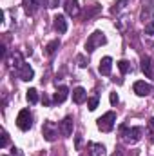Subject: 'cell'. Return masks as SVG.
Returning a JSON list of instances; mask_svg holds the SVG:
<instances>
[{"label": "cell", "mask_w": 154, "mask_h": 156, "mask_svg": "<svg viewBox=\"0 0 154 156\" xmlns=\"http://www.w3.org/2000/svg\"><path fill=\"white\" fill-rule=\"evenodd\" d=\"M76 62H78V66H80V67H85V66L89 64V62L85 60V56H83V55H78V56H76Z\"/></svg>", "instance_id": "83f0119b"}, {"label": "cell", "mask_w": 154, "mask_h": 156, "mask_svg": "<svg viewBox=\"0 0 154 156\" xmlns=\"http://www.w3.org/2000/svg\"><path fill=\"white\" fill-rule=\"evenodd\" d=\"M26 98H27V102L29 104H37L38 102V91L37 89H27V94H26Z\"/></svg>", "instance_id": "ffe728a7"}, {"label": "cell", "mask_w": 154, "mask_h": 156, "mask_svg": "<svg viewBox=\"0 0 154 156\" xmlns=\"http://www.w3.org/2000/svg\"><path fill=\"white\" fill-rule=\"evenodd\" d=\"M85 100H87V91L83 87H76L73 91V102L75 104H83Z\"/></svg>", "instance_id": "9a60e30c"}, {"label": "cell", "mask_w": 154, "mask_h": 156, "mask_svg": "<svg viewBox=\"0 0 154 156\" xmlns=\"http://www.w3.org/2000/svg\"><path fill=\"white\" fill-rule=\"evenodd\" d=\"M152 64H154V62H152Z\"/></svg>", "instance_id": "8d00e7d4"}, {"label": "cell", "mask_w": 154, "mask_h": 156, "mask_svg": "<svg viewBox=\"0 0 154 156\" xmlns=\"http://www.w3.org/2000/svg\"><path fill=\"white\" fill-rule=\"evenodd\" d=\"M24 9H26L27 15H35L37 9H38V2H35V0H24Z\"/></svg>", "instance_id": "2e32d148"}, {"label": "cell", "mask_w": 154, "mask_h": 156, "mask_svg": "<svg viewBox=\"0 0 154 156\" xmlns=\"http://www.w3.org/2000/svg\"><path fill=\"white\" fill-rule=\"evenodd\" d=\"M42 102H44V104H45V105H49V104H51V100H49V98H47V96H45V94H44V98H42Z\"/></svg>", "instance_id": "1f68e13d"}, {"label": "cell", "mask_w": 154, "mask_h": 156, "mask_svg": "<svg viewBox=\"0 0 154 156\" xmlns=\"http://www.w3.org/2000/svg\"><path fill=\"white\" fill-rule=\"evenodd\" d=\"M118 100H120V98H118V94H116V93H111V104L116 105V104H118Z\"/></svg>", "instance_id": "f546056e"}, {"label": "cell", "mask_w": 154, "mask_h": 156, "mask_svg": "<svg viewBox=\"0 0 154 156\" xmlns=\"http://www.w3.org/2000/svg\"><path fill=\"white\" fill-rule=\"evenodd\" d=\"M80 145H82V138L76 136V149H80Z\"/></svg>", "instance_id": "d6a6232c"}, {"label": "cell", "mask_w": 154, "mask_h": 156, "mask_svg": "<svg viewBox=\"0 0 154 156\" xmlns=\"http://www.w3.org/2000/svg\"><path fill=\"white\" fill-rule=\"evenodd\" d=\"M145 35H154V15L152 18L145 24Z\"/></svg>", "instance_id": "cb8c5ba5"}, {"label": "cell", "mask_w": 154, "mask_h": 156, "mask_svg": "<svg viewBox=\"0 0 154 156\" xmlns=\"http://www.w3.org/2000/svg\"><path fill=\"white\" fill-rule=\"evenodd\" d=\"M142 134H143V129L142 127H121V138H123V142L125 144H136V142H140V138H142Z\"/></svg>", "instance_id": "6da1fadb"}, {"label": "cell", "mask_w": 154, "mask_h": 156, "mask_svg": "<svg viewBox=\"0 0 154 156\" xmlns=\"http://www.w3.org/2000/svg\"><path fill=\"white\" fill-rule=\"evenodd\" d=\"M147 131H149V136H151V142L154 144V118H151L147 122Z\"/></svg>", "instance_id": "d4e9b609"}, {"label": "cell", "mask_w": 154, "mask_h": 156, "mask_svg": "<svg viewBox=\"0 0 154 156\" xmlns=\"http://www.w3.org/2000/svg\"><path fill=\"white\" fill-rule=\"evenodd\" d=\"M147 18H152V0H143V9H142V20L149 22Z\"/></svg>", "instance_id": "5bb4252c"}, {"label": "cell", "mask_w": 154, "mask_h": 156, "mask_svg": "<svg viewBox=\"0 0 154 156\" xmlns=\"http://www.w3.org/2000/svg\"><path fill=\"white\" fill-rule=\"evenodd\" d=\"M127 2H129V0H118V2L114 4V7H113V13H114V15L116 13H120V11L127 5Z\"/></svg>", "instance_id": "603a6c76"}, {"label": "cell", "mask_w": 154, "mask_h": 156, "mask_svg": "<svg viewBox=\"0 0 154 156\" xmlns=\"http://www.w3.org/2000/svg\"><path fill=\"white\" fill-rule=\"evenodd\" d=\"M67 96H69V89H67L65 85H62V87H58L56 93L53 94V102H54V104H64V102L67 100Z\"/></svg>", "instance_id": "8fae6325"}, {"label": "cell", "mask_w": 154, "mask_h": 156, "mask_svg": "<svg viewBox=\"0 0 154 156\" xmlns=\"http://www.w3.org/2000/svg\"><path fill=\"white\" fill-rule=\"evenodd\" d=\"M11 156H22V153H20V149L13 147V149H11Z\"/></svg>", "instance_id": "4dcf8cb0"}, {"label": "cell", "mask_w": 154, "mask_h": 156, "mask_svg": "<svg viewBox=\"0 0 154 156\" xmlns=\"http://www.w3.org/2000/svg\"><path fill=\"white\" fill-rule=\"evenodd\" d=\"M58 47H60V40H58V38L51 40V42L45 45V55H47V56H53V55L56 53V49H58Z\"/></svg>", "instance_id": "e0dca14e"}, {"label": "cell", "mask_w": 154, "mask_h": 156, "mask_svg": "<svg viewBox=\"0 0 154 156\" xmlns=\"http://www.w3.org/2000/svg\"><path fill=\"white\" fill-rule=\"evenodd\" d=\"M64 7H65V13H67L69 16H78V13H80L78 0H65Z\"/></svg>", "instance_id": "7c38bea8"}, {"label": "cell", "mask_w": 154, "mask_h": 156, "mask_svg": "<svg viewBox=\"0 0 154 156\" xmlns=\"http://www.w3.org/2000/svg\"><path fill=\"white\" fill-rule=\"evenodd\" d=\"M111 156H123V153H121V151H114Z\"/></svg>", "instance_id": "836d02e7"}, {"label": "cell", "mask_w": 154, "mask_h": 156, "mask_svg": "<svg viewBox=\"0 0 154 156\" xmlns=\"http://www.w3.org/2000/svg\"><path fill=\"white\" fill-rule=\"evenodd\" d=\"M152 66H154V64L151 62V58H149V56H143V58H142V73H143L147 78H152L154 76Z\"/></svg>", "instance_id": "4fadbf2b"}, {"label": "cell", "mask_w": 154, "mask_h": 156, "mask_svg": "<svg viewBox=\"0 0 154 156\" xmlns=\"http://www.w3.org/2000/svg\"><path fill=\"white\" fill-rule=\"evenodd\" d=\"M16 125L20 131H29L31 125H33V116L29 113V109H22L16 116Z\"/></svg>", "instance_id": "277c9868"}, {"label": "cell", "mask_w": 154, "mask_h": 156, "mask_svg": "<svg viewBox=\"0 0 154 156\" xmlns=\"http://www.w3.org/2000/svg\"><path fill=\"white\" fill-rule=\"evenodd\" d=\"M11 62H13L11 66H13L15 69H18V67H22V66H24V60H22V55H20L18 51H16V53H13V58H11Z\"/></svg>", "instance_id": "d6986e66"}, {"label": "cell", "mask_w": 154, "mask_h": 156, "mask_svg": "<svg viewBox=\"0 0 154 156\" xmlns=\"http://www.w3.org/2000/svg\"><path fill=\"white\" fill-rule=\"evenodd\" d=\"M16 75H18L20 80L29 82V80H33V76H35V71H33V67H31L29 64H26V62H24V66L16 69Z\"/></svg>", "instance_id": "8992f818"}, {"label": "cell", "mask_w": 154, "mask_h": 156, "mask_svg": "<svg viewBox=\"0 0 154 156\" xmlns=\"http://www.w3.org/2000/svg\"><path fill=\"white\" fill-rule=\"evenodd\" d=\"M42 134H44V138H45L47 142H54L56 136H58V127H56V123L47 120V122L42 125Z\"/></svg>", "instance_id": "5b68a950"}, {"label": "cell", "mask_w": 154, "mask_h": 156, "mask_svg": "<svg viewBox=\"0 0 154 156\" xmlns=\"http://www.w3.org/2000/svg\"><path fill=\"white\" fill-rule=\"evenodd\" d=\"M35 2H38V4H40V2H42V0H35Z\"/></svg>", "instance_id": "e575fe53"}, {"label": "cell", "mask_w": 154, "mask_h": 156, "mask_svg": "<svg viewBox=\"0 0 154 156\" xmlns=\"http://www.w3.org/2000/svg\"><path fill=\"white\" fill-rule=\"evenodd\" d=\"M132 89H134V93H136L138 96H147V94L152 91V87H151L147 82H143V80H138V82H134Z\"/></svg>", "instance_id": "ba28073f"}, {"label": "cell", "mask_w": 154, "mask_h": 156, "mask_svg": "<svg viewBox=\"0 0 154 156\" xmlns=\"http://www.w3.org/2000/svg\"><path fill=\"white\" fill-rule=\"evenodd\" d=\"M53 26H54V29H56L60 35H64V33L67 31V20H65V16H64V15H56V16L53 18Z\"/></svg>", "instance_id": "30bf717a"}, {"label": "cell", "mask_w": 154, "mask_h": 156, "mask_svg": "<svg viewBox=\"0 0 154 156\" xmlns=\"http://www.w3.org/2000/svg\"><path fill=\"white\" fill-rule=\"evenodd\" d=\"M114 123H116V113L114 111H109V113H105L103 116H100L96 120V125H98V129H100L102 133H111V131L114 129Z\"/></svg>", "instance_id": "7a4b0ae2"}, {"label": "cell", "mask_w": 154, "mask_h": 156, "mask_svg": "<svg viewBox=\"0 0 154 156\" xmlns=\"http://www.w3.org/2000/svg\"><path fill=\"white\" fill-rule=\"evenodd\" d=\"M2 156H5V154H2Z\"/></svg>", "instance_id": "d590c367"}, {"label": "cell", "mask_w": 154, "mask_h": 156, "mask_svg": "<svg viewBox=\"0 0 154 156\" xmlns=\"http://www.w3.org/2000/svg\"><path fill=\"white\" fill-rule=\"evenodd\" d=\"M58 4H60V0H49V5H47V7L54 9V7H58Z\"/></svg>", "instance_id": "f1b7e54d"}, {"label": "cell", "mask_w": 154, "mask_h": 156, "mask_svg": "<svg viewBox=\"0 0 154 156\" xmlns=\"http://www.w3.org/2000/svg\"><path fill=\"white\" fill-rule=\"evenodd\" d=\"M102 11V7L98 5V4H91V7H87L85 9V18H93L94 15H98Z\"/></svg>", "instance_id": "ac0fdd59"}, {"label": "cell", "mask_w": 154, "mask_h": 156, "mask_svg": "<svg viewBox=\"0 0 154 156\" xmlns=\"http://www.w3.org/2000/svg\"><path fill=\"white\" fill-rule=\"evenodd\" d=\"M118 69L125 75V73H129V71H131V64H129L127 60H120V62H118Z\"/></svg>", "instance_id": "7402d4cb"}, {"label": "cell", "mask_w": 154, "mask_h": 156, "mask_svg": "<svg viewBox=\"0 0 154 156\" xmlns=\"http://www.w3.org/2000/svg\"><path fill=\"white\" fill-rule=\"evenodd\" d=\"M111 69H113V58H111V56H103V58L100 60V66H98L100 75L109 76V75H111Z\"/></svg>", "instance_id": "9c48e42d"}, {"label": "cell", "mask_w": 154, "mask_h": 156, "mask_svg": "<svg viewBox=\"0 0 154 156\" xmlns=\"http://www.w3.org/2000/svg\"><path fill=\"white\" fill-rule=\"evenodd\" d=\"M7 145H9V134H7L5 131H2V142H0V147L5 149Z\"/></svg>", "instance_id": "4316f807"}, {"label": "cell", "mask_w": 154, "mask_h": 156, "mask_svg": "<svg viewBox=\"0 0 154 156\" xmlns=\"http://www.w3.org/2000/svg\"><path fill=\"white\" fill-rule=\"evenodd\" d=\"M73 129H75V122H73V118L71 116H65L62 122H60V133H62V136H71L73 134Z\"/></svg>", "instance_id": "52a82bcc"}, {"label": "cell", "mask_w": 154, "mask_h": 156, "mask_svg": "<svg viewBox=\"0 0 154 156\" xmlns=\"http://www.w3.org/2000/svg\"><path fill=\"white\" fill-rule=\"evenodd\" d=\"M105 42H107V38H105V33L103 31H94V33L89 35V38L85 42V49H87V53H93L96 47L103 45Z\"/></svg>", "instance_id": "3957f363"}, {"label": "cell", "mask_w": 154, "mask_h": 156, "mask_svg": "<svg viewBox=\"0 0 154 156\" xmlns=\"http://www.w3.org/2000/svg\"><path fill=\"white\" fill-rule=\"evenodd\" d=\"M93 149H94V154L96 156H103L105 154V147L100 145V144H93Z\"/></svg>", "instance_id": "484cf974"}, {"label": "cell", "mask_w": 154, "mask_h": 156, "mask_svg": "<svg viewBox=\"0 0 154 156\" xmlns=\"http://www.w3.org/2000/svg\"><path fill=\"white\" fill-rule=\"evenodd\" d=\"M98 102H100V98H98V94H94V96H91V98H87V107H89V111H94V109L98 107Z\"/></svg>", "instance_id": "44dd1931"}]
</instances>
